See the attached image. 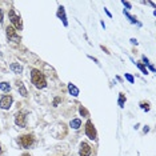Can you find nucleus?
Masks as SVG:
<instances>
[{
    "mask_svg": "<svg viewBox=\"0 0 156 156\" xmlns=\"http://www.w3.org/2000/svg\"><path fill=\"white\" fill-rule=\"evenodd\" d=\"M31 81H32V84L36 88H39V90H43V88L47 87V79H45L44 73L40 72V71L36 68L31 69Z\"/></svg>",
    "mask_w": 156,
    "mask_h": 156,
    "instance_id": "obj_1",
    "label": "nucleus"
},
{
    "mask_svg": "<svg viewBox=\"0 0 156 156\" xmlns=\"http://www.w3.org/2000/svg\"><path fill=\"white\" fill-rule=\"evenodd\" d=\"M8 16H9V20H11V23H12L13 28H15V30L22 31V30H23V22H22V17L16 15V13H15V9H13V8L9 9Z\"/></svg>",
    "mask_w": 156,
    "mask_h": 156,
    "instance_id": "obj_2",
    "label": "nucleus"
},
{
    "mask_svg": "<svg viewBox=\"0 0 156 156\" xmlns=\"http://www.w3.org/2000/svg\"><path fill=\"white\" fill-rule=\"evenodd\" d=\"M5 35H7L8 41H12V43H15V44H19L20 41H22V37L19 36V34L16 32V30L12 26L5 28Z\"/></svg>",
    "mask_w": 156,
    "mask_h": 156,
    "instance_id": "obj_3",
    "label": "nucleus"
},
{
    "mask_svg": "<svg viewBox=\"0 0 156 156\" xmlns=\"http://www.w3.org/2000/svg\"><path fill=\"white\" fill-rule=\"evenodd\" d=\"M86 135H87L88 139H91V140H96L98 139L96 128H95L94 123H92L91 120H87V123H86Z\"/></svg>",
    "mask_w": 156,
    "mask_h": 156,
    "instance_id": "obj_4",
    "label": "nucleus"
},
{
    "mask_svg": "<svg viewBox=\"0 0 156 156\" xmlns=\"http://www.w3.org/2000/svg\"><path fill=\"white\" fill-rule=\"evenodd\" d=\"M34 135L31 133H27V135H22V136L19 137V143L22 145L23 148H30L31 145L34 144Z\"/></svg>",
    "mask_w": 156,
    "mask_h": 156,
    "instance_id": "obj_5",
    "label": "nucleus"
},
{
    "mask_svg": "<svg viewBox=\"0 0 156 156\" xmlns=\"http://www.w3.org/2000/svg\"><path fill=\"white\" fill-rule=\"evenodd\" d=\"M13 103V98L11 95H3L0 99V108L2 109H9Z\"/></svg>",
    "mask_w": 156,
    "mask_h": 156,
    "instance_id": "obj_6",
    "label": "nucleus"
},
{
    "mask_svg": "<svg viewBox=\"0 0 156 156\" xmlns=\"http://www.w3.org/2000/svg\"><path fill=\"white\" fill-rule=\"evenodd\" d=\"M15 124L17 127H20V128H24L26 127V113L22 112V111H19V112H16L15 113Z\"/></svg>",
    "mask_w": 156,
    "mask_h": 156,
    "instance_id": "obj_7",
    "label": "nucleus"
},
{
    "mask_svg": "<svg viewBox=\"0 0 156 156\" xmlns=\"http://www.w3.org/2000/svg\"><path fill=\"white\" fill-rule=\"evenodd\" d=\"M91 145L86 143V141H83V143H80V148H79V155L80 156H90L91 155Z\"/></svg>",
    "mask_w": 156,
    "mask_h": 156,
    "instance_id": "obj_8",
    "label": "nucleus"
},
{
    "mask_svg": "<svg viewBox=\"0 0 156 156\" xmlns=\"http://www.w3.org/2000/svg\"><path fill=\"white\" fill-rule=\"evenodd\" d=\"M58 17L59 19H62V22L63 24L67 27L68 26V22H67V16H66V11H64V7H59V9H58Z\"/></svg>",
    "mask_w": 156,
    "mask_h": 156,
    "instance_id": "obj_9",
    "label": "nucleus"
},
{
    "mask_svg": "<svg viewBox=\"0 0 156 156\" xmlns=\"http://www.w3.org/2000/svg\"><path fill=\"white\" fill-rule=\"evenodd\" d=\"M68 92L71 95H72V96H79V88H77L75 84H72V83H69L68 84Z\"/></svg>",
    "mask_w": 156,
    "mask_h": 156,
    "instance_id": "obj_10",
    "label": "nucleus"
},
{
    "mask_svg": "<svg viewBox=\"0 0 156 156\" xmlns=\"http://www.w3.org/2000/svg\"><path fill=\"white\" fill-rule=\"evenodd\" d=\"M9 68H11V71L15 72V73H22L23 72V66H20L19 63H12V64L9 66Z\"/></svg>",
    "mask_w": 156,
    "mask_h": 156,
    "instance_id": "obj_11",
    "label": "nucleus"
},
{
    "mask_svg": "<svg viewBox=\"0 0 156 156\" xmlns=\"http://www.w3.org/2000/svg\"><path fill=\"white\" fill-rule=\"evenodd\" d=\"M16 87H17V90H19L22 96H27V90H26V87H24L23 81H16Z\"/></svg>",
    "mask_w": 156,
    "mask_h": 156,
    "instance_id": "obj_12",
    "label": "nucleus"
},
{
    "mask_svg": "<svg viewBox=\"0 0 156 156\" xmlns=\"http://www.w3.org/2000/svg\"><path fill=\"white\" fill-rule=\"evenodd\" d=\"M69 126L72 127L73 129H79L80 126H81V120H80V119H73V120H71Z\"/></svg>",
    "mask_w": 156,
    "mask_h": 156,
    "instance_id": "obj_13",
    "label": "nucleus"
},
{
    "mask_svg": "<svg viewBox=\"0 0 156 156\" xmlns=\"http://www.w3.org/2000/svg\"><path fill=\"white\" fill-rule=\"evenodd\" d=\"M0 90L3 92H9L11 91V86H9L7 81H2V83H0Z\"/></svg>",
    "mask_w": 156,
    "mask_h": 156,
    "instance_id": "obj_14",
    "label": "nucleus"
},
{
    "mask_svg": "<svg viewBox=\"0 0 156 156\" xmlns=\"http://www.w3.org/2000/svg\"><path fill=\"white\" fill-rule=\"evenodd\" d=\"M124 15H126L127 17H128V19H129V22H131V23H133V24H139V26H140V23H139V22H137V20H136V17H135V16H132V15H129V13H128V12H126V11H124Z\"/></svg>",
    "mask_w": 156,
    "mask_h": 156,
    "instance_id": "obj_15",
    "label": "nucleus"
},
{
    "mask_svg": "<svg viewBox=\"0 0 156 156\" xmlns=\"http://www.w3.org/2000/svg\"><path fill=\"white\" fill-rule=\"evenodd\" d=\"M79 113L81 116H84V118H88V116H90V112H88L87 109L83 107V105H80V107H79Z\"/></svg>",
    "mask_w": 156,
    "mask_h": 156,
    "instance_id": "obj_16",
    "label": "nucleus"
},
{
    "mask_svg": "<svg viewBox=\"0 0 156 156\" xmlns=\"http://www.w3.org/2000/svg\"><path fill=\"white\" fill-rule=\"evenodd\" d=\"M124 103H126V95L124 94H119V105L120 107H124Z\"/></svg>",
    "mask_w": 156,
    "mask_h": 156,
    "instance_id": "obj_17",
    "label": "nucleus"
},
{
    "mask_svg": "<svg viewBox=\"0 0 156 156\" xmlns=\"http://www.w3.org/2000/svg\"><path fill=\"white\" fill-rule=\"evenodd\" d=\"M135 64H136V67H137V68H139V69L141 71V72H143V73H144V75H147V73H148V71H147V68H145V67H144L143 64H141V63H135Z\"/></svg>",
    "mask_w": 156,
    "mask_h": 156,
    "instance_id": "obj_18",
    "label": "nucleus"
},
{
    "mask_svg": "<svg viewBox=\"0 0 156 156\" xmlns=\"http://www.w3.org/2000/svg\"><path fill=\"white\" fill-rule=\"evenodd\" d=\"M140 108L144 111H150V104L148 103H140Z\"/></svg>",
    "mask_w": 156,
    "mask_h": 156,
    "instance_id": "obj_19",
    "label": "nucleus"
},
{
    "mask_svg": "<svg viewBox=\"0 0 156 156\" xmlns=\"http://www.w3.org/2000/svg\"><path fill=\"white\" fill-rule=\"evenodd\" d=\"M126 79L129 81V83H133L135 79H133V76L132 75H129V73H126Z\"/></svg>",
    "mask_w": 156,
    "mask_h": 156,
    "instance_id": "obj_20",
    "label": "nucleus"
},
{
    "mask_svg": "<svg viewBox=\"0 0 156 156\" xmlns=\"http://www.w3.org/2000/svg\"><path fill=\"white\" fill-rule=\"evenodd\" d=\"M60 103V98H56L54 100V107H58V104Z\"/></svg>",
    "mask_w": 156,
    "mask_h": 156,
    "instance_id": "obj_21",
    "label": "nucleus"
},
{
    "mask_svg": "<svg viewBox=\"0 0 156 156\" xmlns=\"http://www.w3.org/2000/svg\"><path fill=\"white\" fill-rule=\"evenodd\" d=\"M141 59H143V62H144V64H150V60H148L147 58H145V56H141Z\"/></svg>",
    "mask_w": 156,
    "mask_h": 156,
    "instance_id": "obj_22",
    "label": "nucleus"
},
{
    "mask_svg": "<svg viewBox=\"0 0 156 156\" xmlns=\"http://www.w3.org/2000/svg\"><path fill=\"white\" fill-rule=\"evenodd\" d=\"M123 4H124V5H126V7H127V8H131V4H129V3H128V2H123Z\"/></svg>",
    "mask_w": 156,
    "mask_h": 156,
    "instance_id": "obj_23",
    "label": "nucleus"
},
{
    "mask_svg": "<svg viewBox=\"0 0 156 156\" xmlns=\"http://www.w3.org/2000/svg\"><path fill=\"white\" fill-rule=\"evenodd\" d=\"M0 23H3V9H0Z\"/></svg>",
    "mask_w": 156,
    "mask_h": 156,
    "instance_id": "obj_24",
    "label": "nucleus"
},
{
    "mask_svg": "<svg viewBox=\"0 0 156 156\" xmlns=\"http://www.w3.org/2000/svg\"><path fill=\"white\" fill-rule=\"evenodd\" d=\"M148 67H150V69L152 71V72H155V67H154V66H151V64H148Z\"/></svg>",
    "mask_w": 156,
    "mask_h": 156,
    "instance_id": "obj_25",
    "label": "nucleus"
},
{
    "mask_svg": "<svg viewBox=\"0 0 156 156\" xmlns=\"http://www.w3.org/2000/svg\"><path fill=\"white\" fill-rule=\"evenodd\" d=\"M101 49H104V52H105V54H109V52H108V49H107V48H104V45H101Z\"/></svg>",
    "mask_w": 156,
    "mask_h": 156,
    "instance_id": "obj_26",
    "label": "nucleus"
},
{
    "mask_svg": "<svg viewBox=\"0 0 156 156\" xmlns=\"http://www.w3.org/2000/svg\"><path fill=\"white\" fill-rule=\"evenodd\" d=\"M131 43H132V44H137V41L135 40V39H131Z\"/></svg>",
    "mask_w": 156,
    "mask_h": 156,
    "instance_id": "obj_27",
    "label": "nucleus"
},
{
    "mask_svg": "<svg viewBox=\"0 0 156 156\" xmlns=\"http://www.w3.org/2000/svg\"><path fill=\"white\" fill-rule=\"evenodd\" d=\"M104 9H105V8H104ZM105 12H107V15H108L109 17H111V16H112V15H111V12H109V11H108V9H105Z\"/></svg>",
    "mask_w": 156,
    "mask_h": 156,
    "instance_id": "obj_28",
    "label": "nucleus"
},
{
    "mask_svg": "<svg viewBox=\"0 0 156 156\" xmlns=\"http://www.w3.org/2000/svg\"><path fill=\"white\" fill-rule=\"evenodd\" d=\"M23 156H31V155H30V154H24Z\"/></svg>",
    "mask_w": 156,
    "mask_h": 156,
    "instance_id": "obj_29",
    "label": "nucleus"
},
{
    "mask_svg": "<svg viewBox=\"0 0 156 156\" xmlns=\"http://www.w3.org/2000/svg\"><path fill=\"white\" fill-rule=\"evenodd\" d=\"M0 56H2V52H0Z\"/></svg>",
    "mask_w": 156,
    "mask_h": 156,
    "instance_id": "obj_30",
    "label": "nucleus"
},
{
    "mask_svg": "<svg viewBox=\"0 0 156 156\" xmlns=\"http://www.w3.org/2000/svg\"><path fill=\"white\" fill-rule=\"evenodd\" d=\"M0 151H2V147H0Z\"/></svg>",
    "mask_w": 156,
    "mask_h": 156,
    "instance_id": "obj_31",
    "label": "nucleus"
}]
</instances>
